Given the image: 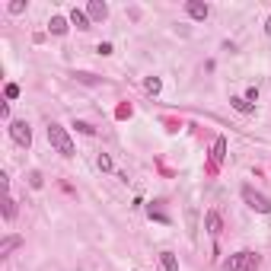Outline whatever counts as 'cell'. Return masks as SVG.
<instances>
[{"label":"cell","mask_w":271,"mask_h":271,"mask_svg":"<svg viewBox=\"0 0 271 271\" xmlns=\"http://www.w3.org/2000/svg\"><path fill=\"white\" fill-rule=\"evenodd\" d=\"M48 140H51V147L61 153V157H73V153H77V147H73L70 134H67L61 125H54V121L48 125Z\"/></svg>","instance_id":"obj_1"},{"label":"cell","mask_w":271,"mask_h":271,"mask_svg":"<svg viewBox=\"0 0 271 271\" xmlns=\"http://www.w3.org/2000/svg\"><path fill=\"white\" fill-rule=\"evenodd\" d=\"M242 201H246V204L252 207V211H259V214H271V201H268L262 192H255L252 185L242 188Z\"/></svg>","instance_id":"obj_2"},{"label":"cell","mask_w":271,"mask_h":271,"mask_svg":"<svg viewBox=\"0 0 271 271\" xmlns=\"http://www.w3.org/2000/svg\"><path fill=\"white\" fill-rule=\"evenodd\" d=\"M10 137L16 140L19 147H29V144H32V128H29V121H13V125H10Z\"/></svg>","instance_id":"obj_3"},{"label":"cell","mask_w":271,"mask_h":271,"mask_svg":"<svg viewBox=\"0 0 271 271\" xmlns=\"http://www.w3.org/2000/svg\"><path fill=\"white\" fill-rule=\"evenodd\" d=\"M223 157H227V137H217L214 140V150H211V163H207V172H211V175L220 169Z\"/></svg>","instance_id":"obj_4"},{"label":"cell","mask_w":271,"mask_h":271,"mask_svg":"<svg viewBox=\"0 0 271 271\" xmlns=\"http://www.w3.org/2000/svg\"><path fill=\"white\" fill-rule=\"evenodd\" d=\"M185 13H188L192 19H198V23H204V19L211 16V6L201 3V0H188V3H185Z\"/></svg>","instance_id":"obj_5"},{"label":"cell","mask_w":271,"mask_h":271,"mask_svg":"<svg viewBox=\"0 0 271 271\" xmlns=\"http://www.w3.org/2000/svg\"><path fill=\"white\" fill-rule=\"evenodd\" d=\"M204 227H207V233H211V236H217V233L223 230L220 214H217V211H207V217H204Z\"/></svg>","instance_id":"obj_6"},{"label":"cell","mask_w":271,"mask_h":271,"mask_svg":"<svg viewBox=\"0 0 271 271\" xmlns=\"http://www.w3.org/2000/svg\"><path fill=\"white\" fill-rule=\"evenodd\" d=\"M86 16H90V19H105L108 16V6L102 3V0H93V3L86 6Z\"/></svg>","instance_id":"obj_7"},{"label":"cell","mask_w":271,"mask_h":271,"mask_svg":"<svg viewBox=\"0 0 271 271\" xmlns=\"http://www.w3.org/2000/svg\"><path fill=\"white\" fill-rule=\"evenodd\" d=\"M230 105H233L236 112H242V115H252V112H255V105L249 102L246 96H233V99H230Z\"/></svg>","instance_id":"obj_8"},{"label":"cell","mask_w":271,"mask_h":271,"mask_svg":"<svg viewBox=\"0 0 271 271\" xmlns=\"http://www.w3.org/2000/svg\"><path fill=\"white\" fill-rule=\"evenodd\" d=\"M70 23L77 26V29H90V16H86L83 10H77V6L70 10Z\"/></svg>","instance_id":"obj_9"},{"label":"cell","mask_w":271,"mask_h":271,"mask_svg":"<svg viewBox=\"0 0 271 271\" xmlns=\"http://www.w3.org/2000/svg\"><path fill=\"white\" fill-rule=\"evenodd\" d=\"M147 214H150L153 220H160V223H169V214L163 211V201H153V204L147 207Z\"/></svg>","instance_id":"obj_10"},{"label":"cell","mask_w":271,"mask_h":271,"mask_svg":"<svg viewBox=\"0 0 271 271\" xmlns=\"http://www.w3.org/2000/svg\"><path fill=\"white\" fill-rule=\"evenodd\" d=\"M16 246H23V236H6V239L0 242V255H10Z\"/></svg>","instance_id":"obj_11"},{"label":"cell","mask_w":271,"mask_h":271,"mask_svg":"<svg viewBox=\"0 0 271 271\" xmlns=\"http://www.w3.org/2000/svg\"><path fill=\"white\" fill-rule=\"evenodd\" d=\"M48 29H51V35H64V32H67V19L64 16H51Z\"/></svg>","instance_id":"obj_12"},{"label":"cell","mask_w":271,"mask_h":271,"mask_svg":"<svg viewBox=\"0 0 271 271\" xmlns=\"http://www.w3.org/2000/svg\"><path fill=\"white\" fill-rule=\"evenodd\" d=\"M160 262H163L166 271H179V259H175L172 252H160Z\"/></svg>","instance_id":"obj_13"},{"label":"cell","mask_w":271,"mask_h":271,"mask_svg":"<svg viewBox=\"0 0 271 271\" xmlns=\"http://www.w3.org/2000/svg\"><path fill=\"white\" fill-rule=\"evenodd\" d=\"M223 271H242V252L230 255V259L223 262Z\"/></svg>","instance_id":"obj_14"},{"label":"cell","mask_w":271,"mask_h":271,"mask_svg":"<svg viewBox=\"0 0 271 271\" xmlns=\"http://www.w3.org/2000/svg\"><path fill=\"white\" fill-rule=\"evenodd\" d=\"M144 90L150 93V96H157V93L163 90V80H160V77H147V80H144Z\"/></svg>","instance_id":"obj_15"},{"label":"cell","mask_w":271,"mask_h":271,"mask_svg":"<svg viewBox=\"0 0 271 271\" xmlns=\"http://www.w3.org/2000/svg\"><path fill=\"white\" fill-rule=\"evenodd\" d=\"M13 217H16V201L6 198L3 201V220H13Z\"/></svg>","instance_id":"obj_16"},{"label":"cell","mask_w":271,"mask_h":271,"mask_svg":"<svg viewBox=\"0 0 271 271\" xmlns=\"http://www.w3.org/2000/svg\"><path fill=\"white\" fill-rule=\"evenodd\" d=\"M96 166L102 169V172H112V157H108V153H99V157H96Z\"/></svg>","instance_id":"obj_17"},{"label":"cell","mask_w":271,"mask_h":271,"mask_svg":"<svg viewBox=\"0 0 271 271\" xmlns=\"http://www.w3.org/2000/svg\"><path fill=\"white\" fill-rule=\"evenodd\" d=\"M131 112H134L131 102H121L118 108H115V118H131Z\"/></svg>","instance_id":"obj_18"},{"label":"cell","mask_w":271,"mask_h":271,"mask_svg":"<svg viewBox=\"0 0 271 271\" xmlns=\"http://www.w3.org/2000/svg\"><path fill=\"white\" fill-rule=\"evenodd\" d=\"M29 185H32V188H42V185H45V179H42V172H38V169H32V172H29Z\"/></svg>","instance_id":"obj_19"},{"label":"cell","mask_w":271,"mask_h":271,"mask_svg":"<svg viewBox=\"0 0 271 271\" xmlns=\"http://www.w3.org/2000/svg\"><path fill=\"white\" fill-rule=\"evenodd\" d=\"M73 128H77L80 134H96V128H93L90 121H77V125H73Z\"/></svg>","instance_id":"obj_20"},{"label":"cell","mask_w":271,"mask_h":271,"mask_svg":"<svg viewBox=\"0 0 271 271\" xmlns=\"http://www.w3.org/2000/svg\"><path fill=\"white\" fill-rule=\"evenodd\" d=\"M3 93H6V99H16V96H19V86H16V83H6Z\"/></svg>","instance_id":"obj_21"},{"label":"cell","mask_w":271,"mask_h":271,"mask_svg":"<svg viewBox=\"0 0 271 271\" xmlns=\"http://www.w3.org/2000/svg\"><path fill=\"white\" fill-rule=\"evenodd\" d=\"M23 10H26L23 0H13V3H10V13H23Z\"/></svg>","instance_id":"obj_22"},{"label":"cell","mask_w":271,"mask_h":271,"mask_svg":"<svg viewBox=\"0 0 271 271\" xmlns=\"http://www.w3.org/2000/svg\"><path fill=\"white\" fill-rule=\"evenodd\" d=\"M246 99H249V102H255V99H259V86H249V93H246Z\"/></svg>","instance_id":"obj_23"},{"label":"cell","mask_w":271,"mask_h":271,"mask_svg":"<svg viewBox=\"0 0 271 271\" xmlns=\"http://www.w3.org/2000/svg\"><path fill=\"white\" fill-rule=\"evenodd\" d=\"M96 51H99V54H112V45H108V42H99Z\"/></svg>","instance_id":"obj_24"},{"label":"cell","mask_w":271,"mask_h":271,"mask_svg":"<svg viewBox=\"0 0 271 271\" xmlns=\"http://www.w3.org/2000/svg\"><path fill=\"white\" fill-rule=\"evenodd\" d=\"M77 80H83V83H96V77H93V73H77Z\"/></svg>","instance_id":"obj_25"},{"label":"cell","mask_w":271,"mask_h":271,"mask_svg":"<svg viewBox=\"0 0 271 271\" xmlns=\"http://www.w3.org/2000/svg\"><path fill=\"white\" fill-rule=\"evenodd\" d=\"M265 32H268V35H271V16H268V23H265Z\"/></svg>","instance_id":"obj_26"}]
</instances>
